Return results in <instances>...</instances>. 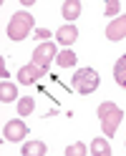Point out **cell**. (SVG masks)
I'll list each match as a JSON object with an SVG mask.
<instances>
[{
    "label": "cell",
    "instance_id": "e0dca14e",
    "mask_svg": "<svg viewBox=\"0 0 126 156\" xmlns=\"http://www.w3.org/2000/svg\"><path fill=\"white\" fill-rule=\"evenodd\" d=\"M121 10V3L119 0H111V3H106V15H116Z\"/></svg>",
    "mask_w": 126,
    "mask_h": 156
},
{
    "label": "cell",
    "instance_id": "8fae6325",
    "mask_svg": "<svg viewBox=\"0 0 126 156\" xmlns=\"http://www.w3.org/2000/svg\"><path fill=\"white\" fill-rule=\"evenodd\" d=\"M78 15H81V3H78V0L63 3V18H66V20H76Z\"/></svg>",
    "mask_w": 126,
    "mask_h": 156
},
{
    "label": "cell",
    "instance_id": "5b68a950",
    "mask_svg": "<svg viewBox=\"0 0 126 156\" xmlns=\"http://www.w3.org/2000/svg\"><path fill=\"white\" fill-rule=\"evenodd\" d=\"M3 136L8 141H23L25 136H28V126L23 121H10V123H5V129H3Z\"/></svg>",
    "mask_w": 126,
    "mask_h": 156
},
{
    "label": "cell",
    "instance_id": "9c48e42d",
    "mask_svg": "<svg viewBox=\"0 0 126 156\" xmlns=\"http://www.w3.org/2000/svg\"><path fill=\"white\" fill-rule=\"evenodd\" d=\"M113 78H116V83H119L121 88H126V53L116 61V66H113Z\"/></svg>",
    "mask_w": 126,
    "mask_h": 156
},
{
    "label": "cell",
    "instance_id": "7a4b0ae2",
    "mask_svg": "<svg viewBox=\"0 0 126 156\" xmlns=\"http://www.w3.org/2000/svg\"><path fill=\"white\" fill-rule=\"evenodd\" d=\"M33 30V15L28 10H20L10 18V23H8V38L10 41H23L28 38V33Z\"/></svg>",
    "mask_w": 126,
    "mask_h": 156
},
{
    "label": "cell",
    "instance_id": "ba28073f",
    "mask_svg": "<svg viewBox=\"0 0 126 156\" xmlns=\"http://www.w3.org/2000/svg\"><path fill=\"white\" fill-rule=\"evenodd\" d=\"M56 38L63 45H71V43H76V38H78V28H76V25H63L61 30L56 33Z\"/></svg>",
    "mask_w": 126,
    "mask_h": 156
},
{
    "label": "cell",
    "instance_id": "52a82bcc",
    "mask_svg": "<svg viewBox=\"0 0 126 156\" xmlns=\"http://www.w3.org/2000/svg\"><path fill=\"white\" fill-rule=\"evenodd\" d=\"M43 68H38V66H23L20 71H18V81H20L23 86H31V83H35L38 78H43Z\"/></svg>",
    "mask_w": 126,
    "mask_h": 156
},
{
    "label": "cell",
    "instance_id": "30bf717a",
    "mask_svg": "<svg viewBox=\"0 0 126 156\" xmlns=\"http://www.w3.org/2000/svg\"><path fill=\"white\" fill-rule=\"evenodd\" d=\"M45 144H41V141H25V146H23V156H45Z\"/></svg>",
    "mask_w": 126,
    "mask_h": 156
},
{
    "label": "cell",
    "instance_id": "8992f818",
    "mask_svg": "<svg viewBox=\"0 0 126 156\" xmlns=\"http://www.w3.org/2000/svg\"><path fill=\"white\" fill-rule=\"evenodd\" d=\"M106 38H109V41H121V38H126V15L113 18V20L106 25Z\"/></svg>",
    "mask_w": 126,
    "mask_h": 156
},
{
    "label": "cell",
    "instance_id": "7c38bea8",
    "mask_svg": "<svg viewBox=\"0 0 126 156\" xmlns=\"http://www.w3.org/2000/svg\"><path fill=\"white\" fill-rule=\"evenodd\" d=\"M91 154H93V156H111V144L106 141V139H93Z\"/></svg>",
    "mask_w": 126,
    "mask_h": 156
},
{
    "label": "cell",
    "instance_id": "6da1fadb",
    "mask_svg": "<svg viewBox=\"0 0 126 156\" xmlns=\"http://www.w3.org/2000/svg\"><path fill=\"white\" fill-rule=\"evenodd\" d=\"M99 119H101V129H103V133H106V139H111V136L116 133V129H119L121 119H124V111H121L116 103L106 101V103L99 106Z\"/></svg>",
    "mask_w": 126,
    "mask_h": 156
},
{
    "label": "cell",
    "instance_id": "ac0fdd59",
    "mask_svg": "<svg viewBox=\"0 0 126 156\" xmlns=\"http://www.w3.org/2000/svg\"><path fill=\"white\" fill-rule=\"evenodd\" d=\"M35 38H38V41H43V43H48L51 33H48V30H35Z\"/></svg>",
    "mask_w": 126,
    "mask_h": 156
},
{
    "label": "cell",
    "instance_id": "2e32d148",
    "mask_svg": "<svg viewBox=\"0 0 126 156\" xmlns=\"http://www.w3.org/2000/svg\"><path fill=\"white\" fill-rule=\"evenodd\" d=\"M83 154H86V146L83 144H73V146L66 149V156H83Z\"/></svg>",
    "mask_w": 126,
    "mask_h": 156
},
{
    "label": "cell",
    "instance_id": "9a60e30c",
    "mask_svg": "<svg viewBox=\"0 0 126 156\" xmlns=\"http://www.w3.org/2000/svg\"><path fill=\"white\" fill-rule=\"evenodd\" d=\"M33 108H35V101L31 98V96H25V98L18 101V113H20V116H28Z\"/></svg>",
    "mask_w": 126,
    "mask_h": 156
},
{
    "label": "cell",
    "instance_id": "3957f363",
    "mask_svg": "<svg viewBox=\"0 0 126 156\" xmlns=\"http://www.w3.org/2000/svg\"><path fill=\"white\" fill-rule=\"evenodd\" d=\"M99 88V73L93 71V68H81V71H76L73 76V91L78 93H93Z\"/></svg>",
    "mask_w": 126,
    "mask_h": 156
},
{
    "label": "cell",
    "instance_id": "4fadbf2b",
    "mask_svg": "<svg viewBox=\"0 0 126 156\" xmlns=\"http://www.w3.org/2000/svg\"><path fill=\"white\" fill-rule=\"evenodd\" d=\"M15 96H18V88H15L13 83H5L3 81V86H0V101L10 103V101H15Z\"/></svg>",
    "mask_w": 126,
    "mask_h": 156
},
{
    "label": "cell",
    "instance_id": "5bb4252c",
    "mask_svg": "<svg viewBox=\"0 0 126 156\" xmlns=\"http://www.w3.org/2000/svg\"><path fill=\"white\" fill-rule=\"evenodd\" d=\"M56 63L61 66V68H71V66H76V53H73V51H68V48H66L63 53H58V58H56Z\"/></svg>",
    "mask_w": 126,
    "mask_h": 156
},
{
    "label": "cell",
    "instance_id": "277c9868",
    "mask_svg": "<svg viewBox=\"0 0 126 156\" xmlns=\"http://www.w3.org/2000/svg\"><path fill=\"white\" fill-rule=\"evenodd\" d=\"M53 58H58V55H56V45H53V43H41V45L33 51V66L48 71V66H51Z\"/></svg>",
    "mask_w": 126,
    "mask_h": 156
}]
</instances>
